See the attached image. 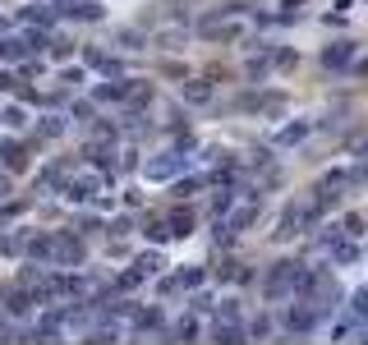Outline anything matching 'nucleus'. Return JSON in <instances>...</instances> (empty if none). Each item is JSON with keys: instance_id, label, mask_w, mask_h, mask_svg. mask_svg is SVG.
I'll list each match as a JSON object with an SVG mask.
<instances>
[{"instance_id": "obj_31", "label": "nucleus", "mask_w": 368, "mask_h": 345, "mask_svg": "<svg viewBox=\"0 0 368 345\" xmlns=\"http://www.w3.org/2000/svg\"><path fill=\"white\" fill-rule=\"evenodd\" d=\"M5 336H10V322H5V318H0V341H5Z\"/></svg>"}, {"instance_id": "obj_17", "label": "nucleus", "mask_w": 368, "mask_h": 345, "mask_svg": "<svg viewBox=\"0 0 368 345\" xmlns=\"http://www.w3.org/2000/svg\"><path fill=\"white\" fill-rule=\"evenodd\" d=\"M37 134H42V138H60V134H65V120H60V115H51V120H42V129H37Z\"/></svg>"}, {"instance_id": "obj_11", "label": "nucleus", "mask_w": 368, "mask_h": 345, "mask_svg": "<svg viewBox=\"0 0 368 345\" xmlns=\"http://www.w3.org/2000/svg\"><path fill=\"white\" fill-rule=\"evenodd\" d=\"M166 230H170V235H180V240H184V235H194V216H189V212H175V216H170V221H166Z\"/></svg>"}, {"instance_id": "obj_10", "label": "nucleus", "mask_w": 368, "mask_h": 345, "mask_svg": "<svg viewBox=\"0 0 368 345\" xmlns=\"http://www.w3.org/2000/svg\"><path fill=\"white\" fill-rule=\"evenodd\" d=\"M212 336L216 341H226V345H235L244 331H240V322H226V318H216V327H212Z\"/></svg>"}, {"instance_id": "obj_20", "label": "nucleus", "mask_w": 368, "mask_h": 345, "mask_svg": "<svg viewBox=\"0 0 368 345\" xmlns=\"http://www.w3.org/2000/svg\"><path fill=\"white\" fill-rule=\"evenodd\" d=\"M28 309H32V300L23 295V290H19V295H10V313H28Z\"/></svg>"}, {"instance_id": "obj_5", "label": "nucleus", "mask_w": 368, "mask_h": 345, "mask_svg": "<svg viewBox=\"0 0 368 345\" xmlns=\"http://www.w3.org/2000/svg\"><path fill=\"white\" fill-rule=\"evenodd\" d=\"M286 327L304 336V331H313V327H318V313H313V309H308L304 300H295V309H290V313H286Z\"/></svg>"}, {"instance_id": "obj_25", "label": "nucleus", "mask_w": 368, "mask_h": 345, "mask_svg": "<svg viewBox=\"0 0 368 345\" xmlns=\"http://www.w3.org/2000/svg\"><path fill=\"white\" fill-rule=\"evenodd\" d=\"M276 65H281V69H295L299 56H295V51H276Z\"/></svg>"}, {"instance_id": "obj_30", "label": "nucleus", "mask_w": 368, "mask_h": 345, "mask_svg": "<svg viewBox=\"0 0 368 345\" xmlns=\"http://www.w3.org/2000/svg\"><path fill=\"white\" fill-rule=\"evenodd\" d=\"M5 198H10V180H5V175H0V203H5Z\"/></svg>"}, {"instance_id": "obj_14", "label": "nucleus", "mask_w": 368, "mask_h": 345, "mask_svg": "<svg viewBox=\"0 0 368 345\" xmlns=\"http://www.w3.org/2000/svg\"><path fill=\"white\" fill-rule=\"evenodd\" d=\"M134 267L143 271V276H157V271H161V254H138Z\"/></svg>"}, {"instance_id": "obj_7", "label": "nucleus", "mask_w": 368, "mask_h": 345, "mask_svg": "<svg viewBox=\"0 0 368 345\" xmlns=\"http://www.w3.org/2000/svg\"><path fill=\"white\" fill-rule=\"evenodd\" d=\"M350 56H354V42H332L327 51H322L327 69H341V65H350Z\"/></svg>"}, {"instance_id": "obj_8", "label": "nucleus", "mask_w": 368, "mask_h": 345, "mask_svg": "<svg viewBox=\"0 0 368 345\" xmlns=\"http://www.w3.org/2000/svg\"><path fill=\"white\" fill-rule=\"evenodd\" d=\"M0 162L10 166V170H23V166H28V152L19 148V143H10V138H5V143H0Z\"/></svg>"}, {"instance_id": "obj_2", "label": "nucleus", "mask_w": 368, "mask_h": 345, "mask_svg": "<svg viewBox=\"0 0 368 345\" xmlns=\"http://www.w3.org/2000/svg\"><path fill=\"white\" fill-rule=\"evenodd\" d=\"M83 240L78 235H65V230H51V267H83Z\"/></svg>"}, {"instance_id": "obj_23", "label": "nucleus", "mask_w": 368, "mask_h": 345, "mask_svg": "<svg viewBox=\"0 0 368 345\" xmlns=\"http://www.w3.org/2000/svg\"><path fill=\"white\" fill-rule=\"evenodd\" d=\"M175 336H180V341H189V336H198V322H194V318H184L180 327H175Z\"/></svg>"}, {"instance_id": "obj_29", "label": "nucleus", "mask_w": 368, "mask_h": 345, "mask_svg": "<svg viewBox=\"0 0 368 345\" xmlns=\"http://www.w3.org/2000/svg\"><path fill=\"white\" fill-rule=\"evenodd\" d=\"M120 42L129 46V51H138V46H143V37H138V32H120Z\"/></svg>"}, {"instance_id": "obj_9", "label": "nucleus", "mask_w": 368, "mask_h": 345, "mask_svg": "<svg viewBox=\"0 0 368 345\" xmlns=\"http://www.w3.org/2000/svg\"><path fill=\"white\" fill-rule=\"evenodd\" d=\"M304 138H308V120H295V124H286V129L276 134V143L290 148V143H304Z\"/></svg>"}, {"instance_id": "obj_3", "label": "nucleus", "mask_w": 368, "mask_h": 345, "mask_svg": "<svg viewBox=\"0 0 368 345\" xmlns=\"http://www.w3.org/2000/svg\"><path fill=\"white\" fill-rule=\"evenodd\" d=\"M313 221H318L313 208H290L286 216H281V225H276V240H295V235H304Z\"/></svg>"}, {"instance_id": "obj_21", "label": "nucleus", "mask_w": 368, "mask_h": 345, "mask_svg": "<svg viewBox=\"0 0 368 345\" xmlns=\"http://www.w3.org/2000/svg\"><path fill=\"white\" fill-rule=\"evenodd\" d=\"M345 235L359 240V235H364V216H345Z\"/></svg>"}, {"instance_id": "obj_18", "label": "nucleus", "mask_w": 368, "mask_h": 345, "mask_svg": "<svg viewBox=\"0 0 368 345\" xmlns=\"http://www.w3.org/2000/svg\"><path fill=\"white\" fill-rule=\"evenodd\" d=\"M304 5H308V0H286V5H281V23L299 19V14H304Z\"/></svg>"}, {"instance_id": "obj_15", "label": "nucleus", "mask_w": 368, "mask_h": 345, "mask_svg": "<svg viewBox=\"0 0 368 345\" xmlns=\"http://www.w3.org/2000/svg\"><path fill=\"white\" fill-rule=\"evenodd\" d=\"M23 23H42V28H51V10H42V5H28V10H23Z\"/></svg>"}, {"instance_id": "obj_26", "label": "nucleus", "mask_w": 368, "mask_h": 345, "mask_svg": "<svg viewBox=\"0 0 368 345\" xmlns=\"http://www.w3.org/2000/svg\"><path fill=\"white\" fill-rule=\"evenodd\" d=\"M0 120H5V124H14V129H19V124H23V111H19V106H10V111H5Z\"/></svg>"}, {"instance_id": "obj_22", "label": "nucleus", "mask_w": 368, "mask_h": 345, "mask_svg": "<svg viewBox=\"0 0 368 345\" xmlns=\"http://www.w3.org/2000/svg\"><path fill=\"white\" fill-rule=\"evenodd\" d=\"M0 254H23V240H19V235H5V240H0Z\"/></svg>"}, {"instance_id": "obj_28", "label": "nucleus", "mask_w": 368, "mask_h": 345, "mask_svg": "<svg viewBox=\"0 0 368 345\" xmlns=\"http://www.w3.org/2000/svg\"><path fill=\"white\" fill-rule=\"evenodd\" d=\"M19 88V78L14 74H5V69H0V92H14Z\"/></svg>"}, {"instance_id": "obj_4", "label": "nucleus", "mask_w": 368, "mask_h": 345, "mask_svg": "<svg viewBox=\"0 0 368 345\" xmlns=\"http://www.w3.org/2000/svg\"><path fill=\"white\" fill-rule=\"evenodd\" d=\"M143 170H148V180H170V175H180L184 170V157L180 152H166V157H152Z\"/></svg>"}, {"instance_id": "obj_27", "label": "nucleus", "mask_w": 368, "mask_h": 345, "mask_svg": "<svg viewBox=\"0 0 368 345\" xmlns=\"http://www.w3.org/2000/svg\"><path fill=\"white\" fill-rule=\"evenodd\" d=\"M198 184H203V180H180V184H175V194H180V198H189L194 189H198Z\"/></svg>"}, {"instance_id": "obj_1", "label": "nucleus", "mask_w": 368, "mask_h": 345, "mask_svg": "<svg viewBox=\"0 0 368 345\" xmlns=\"http://www.w3.org/2000/svg\"><path fill=\"white\" fill-rule=\"evenodd\" d=\"M304 281V263H272V271L262 276V295L267 300H295Z\"/></svg>"}, {"instance_id": "obj_6", "label": "nucleus", "mask_w": 368, "mask_h": 345, "mask_svg": "<svg viewBox=\"0 0 368 345\" xmlns=\"http://www.w3.org/2000/svg\"><path fill=\"white\" fill-rule=\"evenodd\" d=\"M180 97L184 102H194V106H203V102H212V83H207V78H184Z\"/></svg>"}, {"instance_id": "obj_13", "label": "nucleus", "mask_w": 368, "mask_h": 345, "mask_svg": "<svg viewBox=\"0 0 368 345\" xmlns=\"http://www.w3.org/2000/svg\"><path fill=\"white\" fill-rule=\"evenodd\" d=\"M143 230H148V240H152V244H166V240H170L166 221H157V216H152V221H143Z\"/></svg>"}, {"instance_id": "obj_24", "label": "nucleus", "mask_w": 368, "mask_h": 345, "mask_svg": "<svg viewBox=\"0 0 368 345\" xmlns=\"http://www.w3.org/2000/svg\"><path fill=\"white\" fill-rule=\"evenodd\" d=\"M138 281H148V276H143V271H138V267H134V271H124V276H120V290H134Z\"/></svg>"}, {"instance_id": "obj_19", "label": "nucleus", "mask_w": 368, "mask_h": 345, "mask_svg": "<svg viewBox=\"0 0 368 345\" xmlns=\"http://www.w3.org/2000/svg\"><path fill=\"white\" fill-rule=\"evenodd\" d=\"M157 46H161V51H180V28L161 32V37H157Z\"/></svg>"}, {"instance_id": "obj_16", "label": "nucleus", "mask_w": 368, "mask_h": 345, "mask_svg": "<svg viewBox=\"0 0 368 345\" xmlns=\"http://www.w3.org/2000/svg\"><path fill=\"white\" fill-rule=\"evenodd\" d=\"M281 106H286V97H281V92H262V97H258V111H267V115H276Z\"/></svg>"}, {"instance_id": "obj_12", "label": "nucleus", "mask_w": 368, "mask_h": 345, "mask_svg": "<svg viewBox=\"0 0 368 345\" xmlns=\"http://www.w3.org/2000/svg\"><path fill=\"white\" fill-rule=\"evenodd\" d=\"M175 281H180V290H198V285H203V271L198 267H180V271H175Z\"/></svg>"}]
</instances>
